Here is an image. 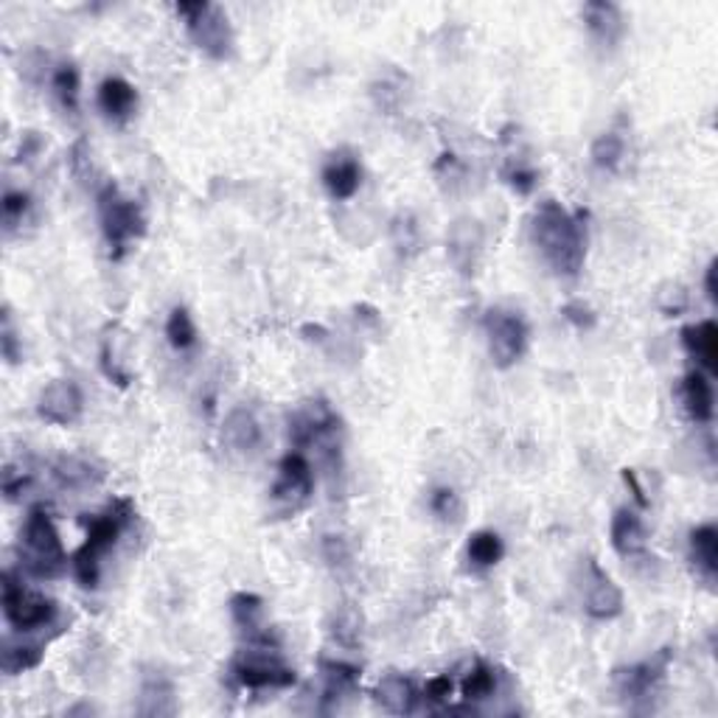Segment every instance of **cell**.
<instances>
[{
  "label": "cell",
  "instance_id": "cell-26",
  "mask_svg": "<svg viewBox=\"0 0 718 718\" xmlns=\"http://www.w3.org/2000/svg\"><path fill=\"white\" fill-rule=\"evenodd\" d=\"M51 474L66 492H87V489H96L104 480L102 469L93 460L79 458V455H62V458L54 460Z\"/></svg>",
  "mask_w": 718,
  "mask_h": 718
},
{
  "label": "cell",
  "instance_id": "cell-30",
  "mask_svg": "<svg viewBox=\"0 0 718 718\" xmlns=\"http://www.w3.org/2000/svg\"><path fill=\"white\" fill-rule=\"evenodd\" d=\"M329 635L337 646L354 651V648L363 646V615L354 607H340L331 617Z\"/></svg>",
  "mask_w": 718,
  "mask_h": 718
},
{
  "label": "cell",
  "instance_id": "cell-14",
  "mask_svg": "<svg viewBox=\"0 0 718 718\" xmlns=\"http://www.w3.org/2000/svg\"><path fill=\"white\" fill-rule=\"evenodd\" d=\"M227 607H231V617H234V623L250 646L279 648V637L264 623V598L256 596V592H236Z\"/></svg>",
  "mask_w": 718,
  "mask_h": 718
},
{
  "label": "cell",
  "instance_id": "cell-13",
  "mask_svg": "<svg viewBox=\"0 0 718 718\" xmlns=\"http://www.w3.org/2000/svg\"><path fill=\"white\" fill-rule=\"evenodd\" d=\"M84 413V393L76 379H54L39 390L37 415L57 427H71Z\"/></svg>",
  "mask_w": 718,
  "mask_h": 718
},
{
  "label": "cell",
  "instance_id": "cell-15",
  "mask_svg": "<svg viewBox=\"0 0 718 718\" xmlns=\"http://www.w3.org/2000/svg\"><path fill=\"white\" fill-rule=\"evenodd\" d=\"M98 365H102V374L110 379V385H116V388H130V343H127V334H121L118 326H107V331H104L102 349H98Z\"/></svg>",
  "mask_w": 718,
  "mask_h": 718
},
{
  "label": "cell",
  "instance_id": "cell-32",
  "mask_svg": "<svg viewBox=\"0 0 718 718\" xmlns=\"http://www.w3.org/2000/svg\"><path fill=\"white\" fill-rule=\"evenodd\" d=\"M51 87H54V96L59 98V104H62L68 113L76 116L79 96H82V73H79V68L73 66V62H62V66L54 71Z\"/></svg>",
  "mask_w": 718,
  "mask_h": 718
},
{
  "label": "cell",
  "instance_id": "cell-40",
  "mask_svg": "<svg viewBox=\"0 0 718 718\" xmlns=\"http://www.w3.org/2000/svg\"><path fill=\"white\" fill-rule=\"evenodd\" d=\"M0 351H3V360L9 365H17L23 360V345H20V337L12 326V311L9 306L3 309V329H0Z\"/></svg>",
  "mask_w": 718,
  "mask_h": 718
},
{
  "label": "cell",
  "instance_id": "cell-46",
  "mask_svg": "<svg viewBox=\"0 0 718 718\" xmlns=\"http://www.w3.org/2000/svg\"><path fill=\"white\" fill-rule=\"evenodd\" d=\"M621 478H623V483H626V489H632V497H635V503L640 505V508H648V505H651V503H648L646 489H643V483H640V480H637L635 469H623Z\"/></svg>",
  "mask_w": 718,
  "mask_h": 718
},
{
  "label": "cell",
  "instance_id": "cell-17",
  "mask_svg": "<svg viewBox=\"0 0 718 718\" xmlns=\"http://www.w3.org/2000/svg\"><path fill=\"white\" fill-rule=\"evenodd\" d=\"M680 401L693 424H710L716 415V393H713L710 376L699 368L682 376Z\"/></svg>",
  "mask_w": 718,
  "mask_h": 718
},
{
  "label": "cell",
  "instance_id": "cell-44",
  "mask_svg": "<svg viewBox=\"0 0 718 718\" xmlns=\"http://www.w3.org/2000/svg\"><path fill=\"white\" fill-rule=\"evenodd\" d=\"M28 483H32V472H26V469H14L12 463L3 469V494H7V499H17L20 494L26 492Z\"/></svg>",
  "mask_w": 718,
  "mask_h": 718
},
{
  "label": "cell",
  "instance_id": "cell-38",
  "mask_svg": "<svg viewBox=\"0 0 718 718\" xmlns=\"http://www.w3.org/2000/svg\"><path fill=\"white\" fill-rule=\"evenodd\" d=\"M503 177L505 183L522 197L533 195V188L539 186V172L533 166H525V163H514V166H508L503 172Z\"/></svg>",
  "mask_w": 718,
  "mask_h": 718
},
{
  "label": "cell",
  "instance_id": "cell-20",
  "mask_svg": "<svg viewBox=\"0 0 718 718\" xmlns=\"http://www.w3.org/2000/svg\"><path fill=\"white\" fill-rule=\"evenodd\" d=\"M98 110L113 123H127L138 110L136 84L123 76H107L98 84Z\"/></svg>",
  "mask_w": 718,
  "mask_h": 718
},
{
  "label": "cell",
  "instance_id": "cell-6",
  "mask_svg": "<svg viewBox=\"0 0 718 718\" xmlns=\"http://www.w3.org/2000/svg\"><path fill=\"white\" fill-rule=\"evenodd\" d=\"M175 12L186 20L188 37L195 39V46L211 59L222 62L234 54V28L227 20L225 9L208 0H195V3H177Z\"/></svg>",
  "mask_w": 718,
  "mask_h": 718
},
{
  "label": "cell",
  "instance_id": "cell-3",
  "mask_svg": "<svg viewBox=\"0 0 718 718\" xmlns=\"http://www.w3.org/2000/svg\"><path fill=\"white\" fill-rule=\"evenodd\" d=\"M66 548L46 505H34L20 531V564L34 578H57L66 569Z\"/></svg>",
  "mask_w": 718,
  "mask_h": 718
},
{
  "label": "cell",
  "instance_id": "cell-10",
  "mask_svg": "<svg viewBox=\"0 0 718 718\" xmlns=\"http://www.w3.org/2000/svg\"><path fill=\"white\" fill-rule=\"evenodd\" d=\"M343 433V421L334 413L326 399H309L304 401L295 413L290 415V438L295 449H309L318 447L323 440L337 438Z\"/></svg>",
  "mask_w": 718,
  "mask_h": 718
},
{
  "label": "cell",
  "instance_id": "cell-35",
  "mask_svg": "<svg viewBox=\"0 0 718 718\" xmlns=\"http://www.w3.org/2000/svg\"><path fill=\"white\" fill-rule=\"evenodd\" d=\"M390 239H393L396 252H399L401 259H413L421 252V227L415 222L413 214H399L393 222H390Z\"/></svg>",
  "mask_w": 718,
  "mask_h": 718
},
{
  "label": "cell",
  "instance_id": "cell-12",
  "mask_svg": "<svg viewBox=\"0 0 718 718\" xmlns=\"http://www.w3.org/2000/svg\"><path fill=\"white\" fill-rule=\"evenodd\" d=\"M584 612L592 621H615L623 615L621 587L607 576V569L596 558H587L584 564Z\"/></svg>",
  "mask_w": 718,
  "mask_h": 718
},
{
  "label": "cell",
  "instance_id": "cell-41",
  "mask_svg": "<svg viewBox=\"0 0 718 718\" xmlns=\"http://www.w3.org/2000/svg\"><path fill=\"white\" fill-rule=\"evenodd\" d=\"M562 315L567 323H573L576 329H581V331H589L592 326L598 323V315L592 311V306L584 304V301H569V304H564Z\"/></svg>",
  "mask_w": 718,
  "mask_h": 718
},
{
  "label": "cell",
  "instance_id": "cell-8",
  "mask_svg": "<svg viewBox=\"0 0 718 718\" xmlns=\"http://www.w3.org/2000/svg\"><path fill=\"white\" fill-rule=\"evenodd\" d=\"M311 494H315V472H311L309 458L301 449H292L281 458L279 478L270 489L272 508L281 517H295L309 505Z\"/></svg>",
  "mask_w": 718,
  "mask_h": 718
},
{
  "label": "cell",
  "instance_id": "cell-5",
  "mask_svg": "<svg viewBox=\"0 0 718 718\" xmlns=\"http://www.w3.org/2000/svg\"><path fill=\"white\" fill-rule=\"evenodd\" d=\"M227 673L245 691H286L298 682V673L281 660L279 648L250 646V643L231 660Z\"/></svg>",
  "mask_w": 718,
  "mask_h": 718
},
{
  "label": "cell",
  "instance_id": "cell-21",
  "mask_svg": "<svg viewBox=\"0 0 718 718\" xmlns=\"http://www.w3.org/2000/svg\"><path fill=\"white\" fill-rule=\"evenodd\" d=\"M609 542L615 548L617 556L623 558H637L646 553L648 533L643 519L628 508H617L612 522H609Z\"/></svg>",
  "mask_w": 718,
  "mask_h": 718
},
{
  "label": "cell",
  "instance_id": "cell-22",
  "mask_svg": "<svg viewBox=\"0 0 718 718\" xmlns=\"http://www.w3.org/2000/svg\"><path fill=\"white\" fill-rule=\"evenodd\" d=\"M581 17L587 23V32L592 34L598 46H617L623 37V14L615 3H609V0H589L584 3Z\"/></svg>",
  "mask_w": 718,
  "mask_h": 718
},
{
  "label": "cell",
  "instance_id": "cell-43",
  "mask_svg": "<svg viewBox=\"0 0 718 718\" xmlns=\"http://www.w3.org/2000/svg\"><path fill=\"white\" fill-rule=\"evenodd\" d=\"M68 163H71V172L76 175V180L87 183V177L93 175V166H91V146H87L84 138H79V141L71 146Z\"/></svg>",
  "mask_w": 718,
  "mask_h": 718
},
{
  "label": "cell",
  "instance_id": "cell-23",
  "mask_svg": "<svg viewBox=\"0 0 718 718\" xmlns=\"http://www.w3.org/2000/svg\"><path fill=\"white\" fill-rule=\"evenodd\" d=\"M682 345L696 368L713 376L718 370V326L716 320H702L682 329Z\"/></svg>",
  "mask_w": 718,
  "mask_h": 718
},
{
  "label": "cell",
  "instance_id": "cell-7",
  "mask_svg": "<svg viewBox=\"0 0 718 718\" xmlns=\"http://www.w3.org/2000/svg\"><path fill=\"white\" fill-rule=\"evenodd\" d=\"M57 615L59 609L51 598L32 592L14 569H3V617L17 635L54 626Z\"/></svg>",
  "mask_w": 718,
  "mask_h": 718
},
{
  "label": "cell",
  "instance_id": "cell-45",
  "mask_svg": "<svg viewBox=\"0 0 718 718\" xmlns=\"http://www.w3.org/2000/svg\"><path fill=\"white\" fill-rule=\"evenodd\" d=\"M39 152H43V138H39V132H23V138H20V150H17V161H32V157H37Z\"/></svg>",
  "mask_w": 718,
  "mask_h": 718
},
{
  "label": "cell",
  "instance_id": "cell-16",
  "mask_svg": "<svg viewBox=\"0 0 718 718\" xmlns=\"http://www.w3.org/2000/svg\"><path fill=\"white\" fill-rule=\"evenodd\" d=\"M141 716L161 718V716H177V687L163 671H146L141 680V693H138V707Z\"/></svg>",
  "mask_w": 718,
  "mask_h": 718
},
{
  "label": "cell",
  "instance_id": "cell-24",
  "mask_svg": "<svg viewBox=\"0 0 718 718\" xmlns=\"http://www.w3.org/2000/svg\"><path fill=\"white\" fill-rule=\"evenodd\" d=\"M421 699L419 687L410 676L404 673H388L382 680L376 682L374 687V702L382 710L393 713V716H408L415 710V702Z\"/></svg>",
  "mask_w": 718,
  "mask_h": 718
},
{
  "label": "cell",
  "instance_id": "cell-37",
  "mask_svg": "<svg viewBox=\"0 0 718 718\" xmlns=\"http://www.w3.org/2000/svg\"><path fill=\"white\" fill-rule=\"evenodd\" d=\"M0 208H3V227H7V234H12L14 227L23 225V220H26L28 211H32V197H28L26 191H12V188H9L7 195H3Z\"/></svg>",
  "mask_w": 718,
  "mask_h": 718
},
{
  "label": "cell",
  "instance_id": "cell-34",
  "mask_svg": "<svg viewBox=\"0 0 718 718\" xmlns=\"http://www.w3.org/2000/svg\"><path fill=\"white\" fill-rule=\"evenodd\" d=\"M589 157H592V163H596L598 168H603V172H617L623 157H626V141H623V136H617V132H601V136L592 141V146H589Z\"/></svg>",
  "mask_w": 718,
  "mask_h": 718
},
{
  "label": "cell",
  "instance_id": "cell-9",
  "mask_svg": "<svg viewBox=\"0 0 718 718\" xmlns=\"http://www.w3.org/2000/svg\"><path fill=\"white\" fill-rule=\"evenodd\" d=\"M485 337H489V354L497 368L508 370L519 363L528 351L531 329L525 323L519 311L508 309H489L485 311Z\"/></svg>",
  "mask_w": 718,
  "mask_h": 718
},
{
  "label": "cell",
  "instance_id": "cell-11",
  "mask_svg": "<svg viewBox=\"0 0 718 718\" xmlns=\"http://www.w3.org/2000/svg\"><path fill=\"white\" fill-rule=\"evenodd\" d=\"M671 648H662L660 654H654L651 660L635 662V666L617 668L612 673L615 691L623 702H646L651 699L657 687L666 680L668 666H671Z\"/></svg>",
  "mask_w": 718,
  "mask_h": 718
},
{
  "label": "cell",
  "instance_id": "cell-2",
  "mask_svg": "<svg viewBox=\"0 0 718 718\" xmlns=\"http://www.w3.org/2000/svg\"><path fill=\"white\" fill-rule=\"evenodd\" d=\"M132 519H136V505H132V499L116 497L102 514H96V517L87 522V537H84V544L71 558L73 576H76L79 587L84 589L98 587V581H102L104 556L116 548L118 539H121L123 531L132 525Z\"/></svg>",
  "mask_w": 718,
  "mask_h": 718
},
{
  "label": "cell",
  "instance_id": "cell-33",
  "mask_svg": "<svg viewBox=\"0 0 718 718\" xmlns=\"http://www.w3.org/2000/svg\"><path fill=\"white\" fill-rule=\"evenodd\" d=\"M166 340L175 351H191L197 345V323L186 306H175L168 311Z\"/></svg>",
  "mask_w": 718,
  "mask_h": 718
},
{
  "label": "cell",
  "instance_id": "cell-25",
  "mask_svg": "<svg viewBox=\"0 0 718 718\" xmlns=\"http://www.w3.org/2000/svg\"><path fill=\"white\" fill-rule=\"evenodd\" d=\"M483 247V231L474 220L455 222L452 231L447 236V252L452 264L458 267L463 275H472L474 261H478V252Z\"/></svg>",
  "mask_w": 718,
  "mask_h": 718
},
{
  "label": "cell",
  "instance_id": "cell-39",
  "mask_svg": "<svg viewBox=\"0 0 718 718\" xmlns=\"http://www.w3.org/2000/svg\"><path fill=\"white\" fill-rule=\"evenodd\" d=\"M320 551H323L326 564H329L331 569L351 567V558H354V553H351V544L345 542L343 537H334V533L323 537V542H320Z\"/></svg>",
  "mask_w": 718,
  "mask_h": 718
},
{
  "label": "cell",
  "instance_id": "cell-36",
  "mask_svg": "<svg viewBox=\"0 0 718 718\" xmlns=\"http://www.w3.org/2000/svg\"><path fill=\"white\" fill-rule=\"evenodd\" d=\"M429 511H433L444 525L460 522V517H463V503H460V494L455 492V489H449V485L433 489V494H429Z\"/></svg>",
  "mask_w": 718,
  "mask_h": 718
},
{
  "label": "cell",
  "instance_id": "cell-28",
  "mask_svg": "<svg viewBox=\"0 0 718 718\" xmlns=\"http://www.w3.org/2000/svg\"><path fill=\"white\" fill-rule=\"evenodd\" d=\"M43 654H46L43 643L12 640V637H7L3 648H0V666H3L7 676H17V673L34 671V668L43 662Z\"/></svg>",
  "mask_w": 718,
  "mask_h": 718
},
{
  "label": "cell",
  "instance_id": "cell-27",
  "mask_svg": "<svg viewBox=\"0 0 718 718\" xmlns=\"http://www.w3.org/2000/svg\"><path fill=\"white\" fill-rule=\"evenodd\" d=\"M691 562L707 581L718 576V528L716 525H699L691 531Z\"/></svg>",
  "mask_w": 718,
  "mask_h": 718
},
{
  "label": "cell",
  "instance_id": "cell-31",
  "mask_svg": "<svg viewBox=\"0 0 718 718\" xmlns=\"http://www.w3.org/2000/svg\"><path fill=\"white\" fill-rule=\"evenodd\" d=\"M494 691H497V671L483 660L474 662L472 671L460 682V696H463L469 705L489 699V696H494Z\"/></svg>",
  "mask_w": 718,
  "mask_h": 718
},
{
  "label": "cell",
  "instance_id": "cell-1",
  "mask_svg": "<svg viewBox=\"0 0 718 718\" xmlns=\"http://www.w3.org/2000/svg\"><path fill=\"white\" fill-rule=\"evenodd\" d=\"M531 236L553 272L564 279H576L584 270V261H587V214L584 211L569 214L556 200L539 202L533 211Z\"/></svg>",
  "mask_w": 718,
  "mask_h": 718
},
{
  "label": "cell",
  "instance_id": "cell-18",
  "mask_svg": "<svg viewBox=\"0 0 718 718\" xmlns=\"http://www.w3.org/2000/svg\"><path fill=\"white\" fill-rule=\"evenodd\" d=\"M222 438L236 455H252L259 452L261 444H264V429H261V421L256 419L250 408H234L225 415Z\"/></svg>",
  "mask_w": 718,
  "mask_h": 718
},
{
  "label": "cell",
  "instance_id": "cell-19",
  "mask_svg": "<svg viewBox=\"0 0 718 718\" xmlns=\"http://www.w3.org/2000/svg\"><path fill=\"white\" fill-rule=\"evenodd\" d=\"M323 186L331 200H351L363 186V166L351 152H337L323 166Z\"/></svg>",
  "mask_w": 718,
  "mask_h": 718
},
{
  "label": "cell",
  "instance_id": "cell-42",
  "mask_svg": "<svg viewBox=\"0 0 718 718\" xmlns=\"http://www.w3.org/2000/svg\"><path fill=\"white\" fill-rule=\"evenodd\" d=\"M452 693H455V680L449 673H440V676L427 680V685L421 691V699L433 702V705H447Z\"/></svg>",
  "mask_w": 718,
  "mask_h": 718
},
{
  "label": "cell",
  "instance_id": "cell-47",
  "mask_svg": "<svg viewBox=\"0 0 718 718\" xmlns=\"http://www.w3.org/2000/svg\"><path fill=\"white\" fill-rule=\"evenodd\" d=\"M716 261H710V267H707V275H705V290H707V298L713 301V304H716L718 301V286H716Z\"/></svg>",
  "mask_w": 718,
  "mask_h": 718
},
{
  "label": "cell",
  "instance_id": "cell-29",
  "mask_svg": "<svg viewBox=\"0 0 718 718\" xmlns=\"http://www.w3.org/2000/svg\"><path fill=\"white\" fill-rule=\"evenodd\" d=\"M467 556L474 569H492L503 562L505 542L497 531H474L467 542Z\"/></svg>",
  "mask_w": 718,
  "mask_h": 718
},
{
  "label": "cell",
  "instance_id": "cell-4",
  "mask_svg": "<svg viewBox=\"0 0 718 718\" xmlns=\"http://www.w3.org/2000/svg\"><path fill=\"white\" fill-rule=\"evenodd\" d=\"M98 220H102V234L110 256L116 261L123 259V252L130 250L132 242L143 239L146 234V216L143 208L136 200L123 197L116 183H104L96 195Z\"/></svg>",
  "mask_w": 718,
  "mask_h": 718
}]
</instances>
